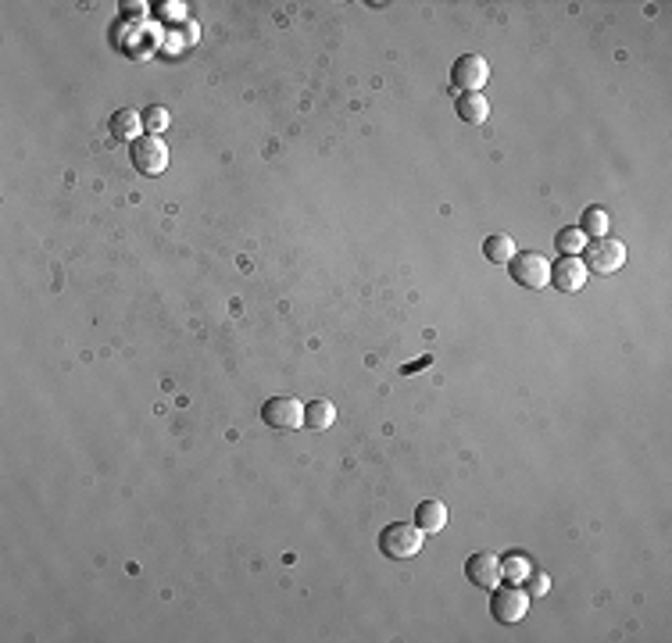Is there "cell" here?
I'll list each match as a JSON object with an SVG mask.
<instances>
[{
    "instance_id": "1",
    "label": "cell",
    "mask_w": 672,
    "mask_h": 643,
    "mask_svg": "<svg viewBox=\"0 0 672 643\" xmlns=\"http://www.w3.org/2000/svg\"><path fill=\"white\" fill-rule=\"evenodd\" d=\"M422 540H426V533L415 522H390L379 533V551H383V558L404 562V558H415L422 551Z\"/></svg>"
},
{
    "instance_id": "2",
    "label": "cell",
    "mask_w": 672,
    "mask_h": 643,
    "mask_svg": "<svg viewBox=\"0 0 672 643\" xmlns=\"http://www.w3.org/2000/svg\"><path fill=\"white\" fill-rule=\"evenodd\" d=\"M583 265L587 272H598V276H612L626 265V247L623 240H612V236H598L583 247Z\"/></svg>"
},
{
    "instance_id": "3",
    "label": "cell",
    "mask_w": 672,
    "mask_h": 643,
    "mask_svg": "<svg viewBox=\"0 0 672 643\" xmlns=\"http://www.w3.org/2000/svg\"><path fill=\"white\" fill-rule=\"evenodd\" d=\"M508 272H512V279L522 290H544L551 283V261L544 254H537V251H519L508 261Z\"/></svg>"
},
{
    "instance_id": "4",
    "label": "cell",
    "mask_w": 672,
    "mask_h": 643,
    "mask_svg": "<svg viewBox=\"0 0 672 643\" xmlns=\"http://www.w3.org/2000/svg\"><path fill=\"white\" fill-rule=\"evenodd\" d=\"M490 612L501 626H515L526 619L530 612V594L522 587H512V583H501L494 587V597H490Z\"/></svg>"
},
{
    "instance_id": "5",
    "label": "cell",
    "mask_w": 672,
    "mask_h": 643,
    "mask_svg": "<svg viewBox=\"0 0 672 643\" xmlns=\"http://www.w3.org/2000/svg\"><path fill=\"white\" fill-rule=\"evenodd\" d=\"M129 158L136 165L140 176H161L168 168V147L161 136H140L136 143H129Z\"/></svg>"
},
{
    "instance_id": "6",
    "label": "cell",
    "mask_w": 672,
    "mask_h": 643,
    "mask_svg": "<svg viewBox=\"0 0 672 643\" xmlns=\"http://www.w3.org/2000/svg\"><path fill=\"white\" fill-rule=\"evenodd\" d=\"M490 79V64L487 57L479 54H461L454 64H451V82L461 90V93H479Z\"/></svg>"
},
{
    "instance_id": "7",
    "label": "cell",
    "mask_w": 672,
    "mask_h": 643,
    "mask_svg": "<svg viewBox=\"0 0 672 643\" xmlns=\"http://www.w3.org/2000/svg\"><path fill=\"white\" fill-rule=\"evenodd\" d=\"M262 418L269 429H301L305 425V404L297 397H272L262 407Z\"/></svg>"
},
{
    "instance_id": "8",
    "label": "cell",
    "mask_w": 672,
    "mask_h": 643,
    "mask_svg": "<svg viewBox=\"0 0 672 643\" xmlns=\"http://www.w3.org/2000/svg\"><path fill=\"white\" fill-rule=\"evenodd\" d=\"M587 265L580 254H562L555 265H551V287L558 294H580L587 287Z\"/></svg>"
},
{
    "instance_id": "9",
    "label": "cell",
    "mask_w": 672,
    "mask_h": 643,
    "mask_svg": "<svg viewBox=\"0 0 672 643\" xmlns=\"http://www.w3.org/2000/svg\"><path fill=\"white\" fill-rule=\"evenodd\" d=\"M465 579H469L472 587H479V590L501 587V583H504V576H501V558H497L494 551H476V554L465 562Z\"/></svg>"
},
{
    "instance_id": "10",
    "label": "cell",
    "mask_w": 672,
    "mask_h": 643,
    "mask_svg": "<svg viewBox=\"0 0 672 643\" xmlns=\"http://www.w3.org/2000/svg\"><path fill=\"white\" fill-rule=\"evenodd\" d=\"M108 125H111V136H115V140L136 143V140L143 136V111H136V107H118Z\"/></svg>"
},
{
    "instance_id": "11",
    "label": "cell",
    "mask_w": 672,
    "mask_h": 643,
    "mask_svg": "<svg viewBox=\"0 0 672 643\" xmlns=\"http://www.w3.org/2000/svg\"><path fill=\"white\" fill-rule=\"evenodd\" d=\"M454 111H458L461 122H469V125H483V122L490 118V100H487L483 93H461V97L454 100Z\"/></svg>"
},
{
    "instance_id": "12",
    "label": "cell",
    "mask_w": 672,
    "mask_h": 643,
    "mask_svg": "<svg viewBox=\"0 0 672 643\" xmlns=\"http://www.w3.org/2000/svg\"><path fill=\"white\" fill-rule=\"evenodd\" d=\"M415 526L429 536V533H440L447 526V504L444 501H422L415 508Z\"/></svg>"
},
{
    "instance_id": "13",
    "label": "cell",
    "mask_w": 672,
    "mask_h": 643,
    "mask_svg": "<svg viewBox=\"0 0 672 643\" xmlns=\"http://www.w3.org/2000/svg\"><path fill=\"white\" fill-rule=\"evenodd\" d=\"M515 254H519V251H515V240H512L508 233H494V236H487V244H483V258H487L490 265H508Z\"/></svg>"
},
{
    "instance_id": "14",
    "label": "cell",
    "mask_w": 672,
    "mask_h": 643,
    "mask_svg": "<svg viewBox=\"0 0 672 643\" xmlns=\"http://www.w3.org/2000/svg\"><path fill=\"white\" fill-rule=\"evenodd\" d=\"M333 422H336V407L330 400H312V404H305V425H308L312 433H326Z\"/></svg>"
},
{
    "instance_id": "15",
    "label": "cell",
    "mask_w": 672,
    "mask_h": 643,
    "mask_svg": "<svg viewBox=\"0 0 672 643\" xmlns=\"http://www.w3.org/2000/svg\"><path fill=\"white\" fill-rule=\"evenodd\" d=\"M530 572H533V562L526 558V554H508V558H501V576L512 583V587H522L526 579H530Z\"/></svg>"
},
{
    "instance_id": "16",
    "label": "cell",
    "mask_w": 672,
    "mask_h": 643,
    "mask_svg": "<svg viewBox=\"0 0 672 643\" xmlns=\"http://www.w3.org/2000/svg\"><path fill=\"white\" fill-rule=\"evenodd\" d=\"M580 233L583 236H608V211L605 208H587L583 219H580Z\"/></svg>"
},
{
    "instance_id": "17",
    "label": "cell",
    "mask_w": 672,
    "mask_h": 643,
    "mask_svg": "<svg viewBox=\"0 0 672 643\" xmlns=\"http://www.w3.org/2000/svg\"><path fill=\"white\" fill-rule=\"evenodd\" d=\"M172 125V115L161 107V104H151V107H143V129L151 133V136H158V133H165Z\"/></svg>"
},
{
    "instance_id": "18",
    "label": "cell",
    "mask_w": 672,
    "mask_h": 643,
    "mask_svg": "<svg viewBox=\"0 0 672 643\" xmlns=\"http://www.w3.org/2000/svg\"><path fill=\"white\" fill-rule=\"evenodd\" d=\"M555 244H558V251H562V254H583L587 236H583V233H580V226H576V229H562V233L555 236Z\"/></svg>"
},
{
    "instance_id": "19",
    "label": "cell",
    "mask_w": 672,
    "mask_h": 643,
    "mask_svg": "<svg viewBox=\"0 0 672 643\" xmlns=\"http://www.w3.org/2000/svg\"><path fill=\"white\" fill-rule=\"evenodd\" d=\"M526 583H530V590H526V594H530V601H533V597H544V594L551 590V576H547V572H530V579H526Z\"/></svg>"
}]
</instances>
